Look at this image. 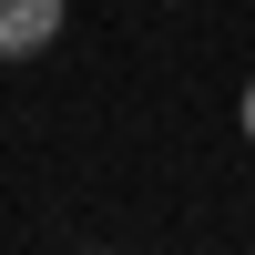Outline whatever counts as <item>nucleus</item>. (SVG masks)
<instances>
[{"label":"nucleus","mask_w":255,"mask_h":255,"mask_svg":"<svg viewBox=\"0 0 255 255\" xmlns=\"http://www.w3.org/2000/svg\"><path fill=\"white\" fill-rule=\"evenodd\" d=\"M61 10L72 0H0V61H41L61 41Z\"/></svg>","instance_id":"f257e3e1"},{"label":"nucleus","mask_w":255,"mask_h":255,"mask_svg":"<svg viewBox=\"0 0 255 255\" xmlns=\"http://www.w3.org/2000/svg\"><path fill=\"white\" fill-rule=\"evenodd\" d=\"M235 113H245V143H255V82H245V102H235Z\"/></svg>","instance_id":"f03ea898"}]
</instances>
